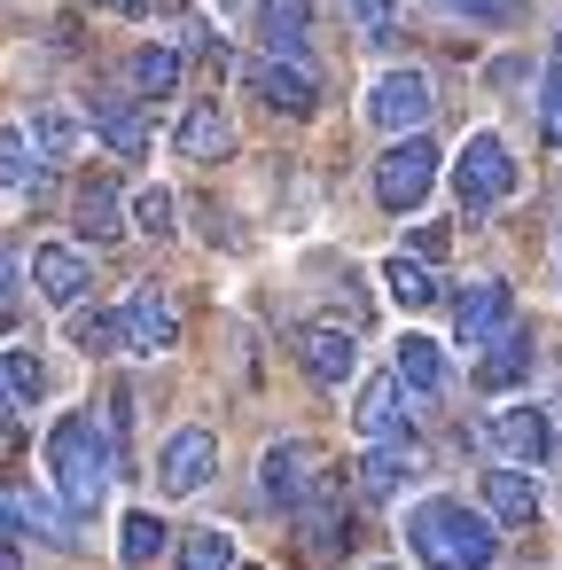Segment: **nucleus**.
<instances>
[{
    "label": "nucleus",
    "instance_id": "7",
    "mask_svg": "<svg viewBox=\"0 0 562 570\" xmlns=\"http://www.w3.org/2000/svg\"><path fill=\"white\" fill-rule=\"evenodd\" d=\"M258 484H266V500L274 508H305L313 500V484H321V453L305 445V438H282V445H266V461H258Z\"/></svg>",
    "mask_w": 562,
    "mask_h": 570
},
{
    "label": "nucleus",
    "instance_id": "8",
    "mask_svg": "<svg viewBox=\"0 0 562 570\" xmlns=\"http://www.w3.org/2000/svg\"><path fill=\"white\" fill-rule=\"evenodd\" d=\"M484 438H492L500 461H515V469H539V461L554 453V422H546V406H500V414L484 422Z\"/></svg>",
    "mask_w": 562,
    "mask_h": 570
},
{
    "label": "nucleus",
    "instance_id": "38",
    "mask_svg": "<svg viewBox=\"0 0 562 570\" xmlns=\"http://www.w3.org/2000/svg\"><path fill=\"white\" fill-rule=\"evenodd\" d=\"M0 570H24V547H17V515L0 500Z\"/></svg>",
    "mask_w": 562,
    "mask_h": 570
},
{
    "label": "nucleus",
    "instance_id": "16",
    "mask_svg": "<svg viewBox=\"0 0 562 570\" xmlns=\"http://www.w3.org/2000/svg\"><path fill=\"white\" fill-rule=\"evenodd\" d=\"M172 149H180L188 165H219V157L235 149L227 110H219V102H188V110H180V126H172Z\"/></svg>",
    "mask_w": 562,
    "mask_h": 570
},
{
    "label": "nucleus",
    "instance_id": "17",
    "mask_svg": "<svg viewBox=\"0 0 562 570\" xmlns=\"http://www.w3.org/2000/svg\"><path fill=\"white\" fill-rule=\"evenodd\" d=\"M500 321H515V289H507V282H469V289L453 297V328H461V344H484Z\"/></svg>",
    "mask_w": 562,
    "mask_h": 570
},
{
    "label": "nucleus",
    "instance_id": "22",
    "mask_svg": "<svg viewBox=\"0 0 562 570\" xmlns=\"http://www.w3.org/2000/svg\"><path fill=\"white\" fill-rule=\"evenodd\" d=\"M180 71H188V56L172 48V40H149V48H134V63H126V79H134V95H180Z\"/></svg>",
    "mask_w": 562,
    "mask_h": 570
},
{
    "label": "nucleus",
    "instance_id": "11",
    "mask_svg": "<svg viewBox=\"0 0 562 570\" xmlns=\"http://www.w3.org/2000/svg\"><path fill=\"white\" fill-rule=\"evenodd\" d=\"M243 87L266 102V110H289V118H313V71L305 63H282V56H258L243 63Z\"/></svg>",
    "mask_w": 562,
    "mask_h": 570
},
{
    "label": "nucleus",
    "instance_id": "10",
    "mask_svg": "<svg viewBox=\"0 0 562 570\" xmlns=\"http://www.w3.org/2000/svg\"><path fill=\"white\" fill-rule=\"evenodd\" d=\"M531 360H539L531 328H523V321H500V328L484 336V360H476V391H515V383H531Z\"/></svg>",
    "mask_w": 562,
    "mask_h": 570
},
{
    "label": "nucleus",
    "instance_id": "36",
    "mask_svg": "<svg viewBox=\"0 0 562 570\" xmlns=\"http://www.w3.org/2000/svg\"><path fill=\"white\" fill-rule=\"evenodd\" d=\"M134 227L141 235H172V188H141L134 196Z\"/></svg>",
    "mask_w": 562,
    "mask_h": 570
},
{
    "label": "nucleus",
    "instance_id": "21",
    "mask_svg": "<svg viewBox=\"0 0 562 570\" xmlns=\"http://www.w3.org/2000/svg\"><path fill=\"white\" fill-rule=\"evenodd\" d=\"M359 438H406V406H398V375H367L359 406H352Z\"/></svg>",
    "mask_w": 562,
    "mask_h": 570
},
{
    "label": "nucleus",
    "instance_id": "6",
    "mask_svg": "<svg viewBox=\"0 0 562 570\" xmlns=\"http://www.w3.org/2000/svg\"><path fill=\"white\" fill-rule=\"evenodd\" d=\"M430 110H437V95H430V79H422V71H383V79H375V95H367V118H375L383 134H422V126H430Z\"/></svg>",
    "mask_w": 562,
    "mask_h": 570
},
{
    "label": "nucleus",
    "instance_id": "31",
    "mask_svg": "<svg viewBox=\"0 0 562 570\" xmlns=\"http://www.w3.org/2000/svg\"><path fill=\"white\" fill-rule=\"evenodd\" d=\"M71 344L87 360H102V352H126V328H118V313H79L71 305Z\"/></svg>",
    "mask_w": 562,
    "mask_h": 570
},
{
    "label": "nucleus",
    "instance_id": "33",
    "mask_svg": "<svg viewBox=\"0 0 562 570\" xmlns=\"http://www.w3.org/2000/svg\"><path fill=\"white\" fill-rule=\"evenodd\" d=\"M437 9L461 17V24H523L531 0H437Z\"/></svg>",
    "mask_w": 562,
    "mask_h": 570
},
{
    "label": "nucleus",
    "instance_id": "14",
    "mask_svg": "<svg viewBox=\"0 0 562 570\" xmlns=\"http://www.w3.org/2000/svg\"><path fill=\"white\" fill-rule=\"evenodd\" d=\"M422 476V453H414V438H375V453L359 461V500H398L406 484Z\"/></svg>",
    "mask_w": 562,
    "mask_h": 570
},
{
    "label": "nucleus",
    "instance_id": "40",
    "mask_svg": "<svg viewBox=\"0 0 562 570\" xmlns=\"http://www.w3.org/2000/svg\"><path fill=\"white\" fill-rule=\"evenodd\" d=\"M554 56H562V32H554Z\"/></svg>",
    "mask_w": 562,
    "mask_h": 570
},
{
    "label": "nucleus",
    "instance_id": "12",
    "mask_svg": "<svg viewBox=\"0 0 562 570\" xmlns=\"http://www.w3.org/2000/svg\"><path fill=\"white\" fill-rule=\"evenodd\" d=\"M87 126L118 149V157H141L149 149V118H141V95H118V87H95L87 95Z\"/></svg>",
    "mask_w": 562,
    "mask_h": 570
},
{
    "label": "nucleus",
    "instance_id": "5",
    "mask_svg": "<svg viewBox=\"0 0 562 570\" xmlns=\"http://www.w3.org/2000/svg\"><path fill=\"white\" fill-rule=\"evenodd\" d=\"M211 469H219V438L211 430H172L165 453H157V492L165 500H196L211 484Z\"/></svg>",
    "mask_w": 562,
    "mask_h": 570
},
{
    "label": "nucleus",
    "instance_id": "2",
    "mask_svg": "<svg viewBox=\"0 0 562 570\" xmlns=\"http://www.w3.org/2000/svg\"><path fill=\"white\" fill-rule=\"evenodd\" d=\"M48 469H56V492H63V508L95 515V508L110 500L118 445H110V430H102L95 414H63V422L48 430Z\"/></svg>",
    "mask_w": 562,
    "mask_h": 570
},
{
    "label": "nucleus",
    "instance_id": "39",
    "mask_svg": "<svg viewBox=\"0 0 562 570\" xmlns=\"http://www.w3.org/2000/svg\"><path fill=\"white\" fill-rule=\"evenodd\" d=\"M414 258H445V227H422L414 235Z\"/></svg>",
    "mask_w": 562,
    "mask_h": 570
},
{
    "label": "nucleus",
    "instance_id": "32",
    "mask_svg": "<svg viewBox=\"0 0 562 570\" xmlns=\"http://www.w3.org/2000/svg\"><path fill=\"white\" fill-rule=\"evenodd\" d=\"M344 17H352V32L367 48H391L398 40V0H344Z\"/></svg>",
    "mask_w": 562,
    "mask_h": 570
},
{
    "label": "nucleus",
    "instance_id": "3",
    "mask_svg": "<svg viewBox=\"0 0 562 570\" xmlns=\"http://www.w3.org/2000/svg\"><path fill=\"white\" fill-rule=\"evenodd\" d=\"M507 196H515V157H507V141H500V134H469L461 157H453V204H461V219H484V212H500Z\"/></svg>",
    "mask_w": 562,
    "mask_h": 570
},
{
    "label": "nucleus",
    "instance_id": "9",
    "mask_svg": "<svg viewBox=\"0 0 562 570\" xmlns=\"http://www.w3.org/2000/svg\"><path fill=\"white\" fill-rule=\"evenodd\" d=\"M118 328H126V352L157 360V352H172V344H180V305H172V297H157V289H134V297H126V313H118Z\"/></svg>",
    "mask_w": 562,
    "mask_h": 570
},
{
    "label": "nucleus",
    "instance_id": "18",
    "mask_svg": "<svg viewBox=\"0 0 562 570\" xmlns=\"http://www.w3.org/2000/svg\"><path fill=\"white\" fill-rule=\"evenodd\" d=\"M297 523H305V547H313L321 562H336V554H344V547L359 539V531H352V515H344V500L328 492V476L313 484V500L297 508Z\"/></svg>",
    "mask_w": 562,
    "mask_h": 570
},
{
    "label": "nucleus",
    "instance_id": "37",
    "mask_svg": "<svg viewBox=\"0 0 562 570\" xmlns=\"http://www.w3.org/2000/svg\"><path fill=\"white\" fill-rule=\"evenodd\" d=\"M9 328H17V258L0 250V336H9Z\"/></svg>",
    "mask_w": 562,
    "mask_h": 570
},
{
    "label": "nucleus",
    "instance_id": "15",
    "mask_svg": "<svg viewBox=\"0 0 562 570\" xmlns=\"http://www.w3.org/2000/svg\"><path fill=\"white\" fill-rule=\"evenodd\" d=\"M484 515H492L500 531H531V523H539V484H531L515 461L484 469Z\"/></svg>",
    "mask_w": 562,
    "mask_h": 570
},
{
    "label": "nucleus",
    "instance_id": "26",
    "mask_svg": "<svg viewBox=\"0 0 562 570\" xmlns=\"http://www.w3.org/2000/svg\"><path fill=\"white\" fill-rule=\"evenodd\" d=\"M0 188H9V196H48V173L32 165V141L24 134H0Z\"/></svg>",
    "mask_w": 562,
    "mask_h": 570
},
{
    "label": "nucleus",
    "instance_id": "4",
    "mask_svg": "<svg viewBox=\"0 0 562 570\" xmlns=\"http://www.w3.org/2000/svg\"><path fill=\"white\" fill-rule=\"evenodd\" d=\"M437 188V141L430 134H391V149L375 157V204L383 212H422V196Z\"/></svg>",
    "mask_w": 562,
    "mask_h": 570
},
{
    "label": "nucleus",
    "instance_id": "34",
    "mask_svg": "<svg viewBox=\"0 0 562 570\" xmlns=\"http://www.w3.org/2000/svg\"><path fill=\"white\" fill-rule=\"evenodd\" d=\"M539 134H546V149H562V56L539 79Z\"/></svg>",
    "mask_w": 562,
    "mask_h": 570
},
{
    "label": "nucleus",
    "instance_id": "13",
    "mask_svg": "<svg viewBox=\"0 0 562 570\" xmlns=\"http://www.w3.org/2000/svg\"><path fill=\"white\" fill-rule=\"evenodd\" d=\"M359 328H336V321H313V328H297V360H305V375L313 383H344V375H359V344H352Z\"/></svg>",
    "mask_w": 562,
    "mask_h": 570
},
{
    "label": "nucleus",
    "instance_id": "29",
    "mask_svg": "<svg viewBox=\"0 0 562 570\" xmlns=\"http://www.w3.org/2000/svg\"><path fill=\"white\" fill-rule=\"evenodd\" d=\"M180 570H235V531H219V523L188 531L180 539Z\"/></svg>",
    "mask_w": 562,
    "mask_h": 570
},
{
    "label": "nucleus",
    "instance_id": "1",
    "mask_svg": "<svg viewBox=\"0 0 562 570\" xmlns=\"http://www.w3.org/2000/svg\"><path fill=\"white\" fill-rule=\"evenodd\" d=\"M406 547H414L422 570H492L500 562V523L484 508L437 492V500H414L406 508Z\"/></svg>",
    "mask_w": 562,
    "mask_h": 570
},
{
    "label": "nucleus",
    "instance_id": "30",
    "mask_svg": "<svg viewBox=\"0 0 562 570\" xmlns=\"http://www.w3.org/2000/svg\"><path fill=\"white\" fill-rule=\"evenodd\" d=\"M0 500H9V492H0ZM9 515H17V531H32V539H48V547H71V523H63L48 500L17 492V500H9Z\"/></svg>",
    "mask_w": 562,
    "mask_h": 570
},
{
    "label": "nucleus",
    "instance_id": "20",
    "mask_svg": "<svg viewBox=\"0 0 562 570\" xmlns=\"http://www.w3.org/2000/svg\"><path fill=\"white\" fill-rule=\"evenodd\" d=\"M71 227H79L87 243H118V235H126V196H118L110 180H87V188L71 196Z\"/></svg>",
    "mask_w": 562,
    "mask_h": 570
},
{
    "label": "nucleus",
    "instance_id": "23",
    "mask_svg": "<svg viewBox=\"0 0 562 570\" xmlns=\"http://www.w3.org/2000/svg\"><path fill=\"white\" fill-rule=\"evenodd\" d=\"M391 375H398V391H422V399H437V391H445V352H437L430 336H414V328H406V344H398Z\"/></svg>",
    "mask_w": 562,
    "mask_h": 570
},
{
    "label": "nucleus",
    "instance_id": "27",
    "mask_svg": "<svg viewBox=\"0 0 562 570\" xmlns=\"http://www.w3.org/2000/svg\"><path fill=\"white\" fill-rule=\"evenodd\" d=\"M266 56L305 63V0H266Z\"/></svg>",
    "mask_w": 562,
    "mask_h": 570
},
{
    "label": "nucleus",
    "instance_id": "25",
    "mask_svg": "<svg viewBox=\"0 0 562 570\" xmlns=\"http://www.w3.org/2000/svg\"><path fill=\"white\" fill-rule=\"evenodd\" d=\"M165 554V523H157V508H134L126 523H118V562L126 570H149Z\"/></svg>",
    "mask_w": 562,
    "mask_h": 570
},
{
    "label": "nucleus",
    "instance_id": "19",
    "mask_svg": "<svg viewBox=\"0 0 562 570\" xmlns=\"http://www.w3.org/2000/svg\"><path fill=\"white\" fill-rule=\"evenodd\" d=\"M32 282H40V297H48V305H63V313H71V305L87 297V282H95V274H87V258H79V250L40 243V250H32Z\"/></svg>",
    "mask_w": 562,
    "mask_h": 570
},
{
    "label": "nucleus",
    "instance_id": "28",
    "mask_svg": "<svg viewBox=\"0 0 562 570\" xmlns=\"http://www.w3.org/2000/svg\"><path fill=\"white\" fill-rule=\"evenodd\" d=\"M24 141H32V157H71L79 149V118L71 110H32V126H24Z\"/></svg>",
    "mask_w": 562,
    "mask_h": 570
},
{
    "label": "nucleus",
    "instance_id": "24",
    "mask_svg": "<svg viewBox=\"0 0 562 570\" xmlns=\"http://www.w3.org/2000/svg\"><path fill=\"white\" fill-rule=\"evenodd\" d=\"M383 282H391V297H398L406 313H422V305H437V282H430V258H406V250H391V258H383Z\"/></svg>",
    "mask_w": 562,
    "mask_h": 570
},
{
    "label": "nucleus",
    "instance_id": "35",
    "mask_svg": "<svg viewBox=\"0 0 562 570\" xmlns=\"http://www.w3.org/2000/svg\"><path fill=\"white\" fill-rule=\"evenodd\" d=\"M0 375H9V391H17V399H24V406H32V399H40V391H48V367H40V360H32V352H9V360H0Z\"/></svg>",
    "mask_w": 562,
    "mask_h": 570
}]
</instances>
